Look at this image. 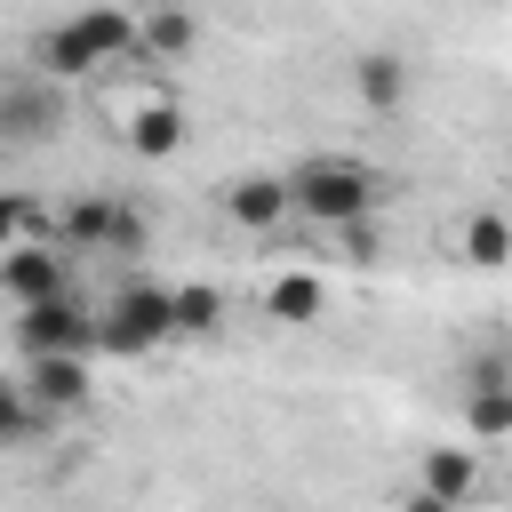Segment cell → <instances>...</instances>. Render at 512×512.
<instances>
[{"label":"cell","mask_w":512,"mask_h":512,"mask_svg":"<svg viewBox=\"0 0 512 512\" xmlns=\"http://www.w3.org/2000/svg\"><path fill=\"white\" fill-rule=\"evenodd\" d=\"M40 120H48V96H40L32 80H16V88H8V128L32 144V136H40Z\"/></svg>","instance_id":"e0dca14e"},{"label":"cell","mask_w":512,"mask_h":512,"mask_svg":"<svg viewBox=\"0 0 512 512\" xmlns=\"http://www.w3.org/2000/svg\"><path fill=\"white\" fill-rule=\"evenodd\" d=\"M48 416H64V408H80L88 400V352H24V376H16Z\"/></svg>","instance_id":"52a82bcc"},{"label":"cell","mask_w":512,"mask_h":512,"mask_svg":"<svg viewBox=\"0 0 512 512\" xmlns=\"http://www.w3.org/2000/svg\"><path fill=\"white\" fill-rule=\"evenodd\" d=\"M200 40V16L192 8H152L144 16V56H184Z\"/></svg>","instance_id":"9a60e30c"},{"label":"cell","mask_w":512,"mask_h":512,"mask_svg":"<svg viewBox=\"0 0 512 512\" xmlns=\"http://www.w3.org/2000/svg\"><path fill=\"white\" fill-rule=\"evenodd\" d=\"M264 312L288 320V328H304V320L328 312V280H320V272H280V280L264 288Z\"/></svg>","instance_id":"4fadbf2b"},{"label":"cell","mask_w":512,"mask_h":512,"mask_svg":"<svg viewBox=\"0 0 512 512\" xmlns=\"http://www.w3.org/2000/svg\"><path fill=\"white\" fill-rule=\"evenodd\" d=\"M464 432L472 440H512V368H472V384H464Z\"/></svg>","instance_id":"30bf717a"},{"label":"cell","mask_w":512,"mask_h":512,"mask_svg":"<svg viewBox=\"0 0 512 512\" xmlns=\"http://www.w3.org/2000/svg\"><path fill=\"white\" fill-rule=\"evenodd\" d=\"M56 240H64V248H104V240H112V248H136V240H144V224H136L120 200L88 192V200H72V208H64Z\"/></svg>","instance_id":"8992f818"},{"label":"cell","mask_w":512,"mask_h":512,"mask_svg":"<svg viewBox=\"0 0 512 512\" xmlns=\"http://www.w3.org/2000/svg\"><path fill=\"white\" fill-rule=\"evenodd\" d=\"M168 336H184V328H176V288L128 280V288L104 304V352H120V360H144V352H160Z\"/></svg>","instance_id":"3957f363"},{"label":"cell","mask_w":512,"mask_h":512,"mask_svg":"<svg viewBox=\"0 0 512 512\" xmlns=\"http://www.w3.org/2000/svg\"><path fill=\"white\" fill-rule=\"evenodd\" d=\"M0 288H8V304L64 296V288H72V256H64V240H56V248H48V240H16V248L0 256Z\"/></svg>","instance_id":"5b68a950"},{"label":"cell","mask_w":512,"mask_h":512,"mask_svg":"<svg viewBox=\"0 0 512 512\" xmlns=\"http://www.w3.org/2000/svg\"><path fill=\"white\" fill-rule=\"evenodd\" d=\"M128 152L136 160H176V144H184V112L168 104V96H144V104H128Z\"/></svg>","instance_id":"8fae6325"},{"label":"cell","mask_w":512,"mask_h":512,"mask_svg":"<svg viewBox=\"0 0 512 512\" xmlns=\"http://www.w3.org/2000/svg\"><path fill=\"white\" fill-rule=\"evenodd\" d=\"M104 64H144V16H128V8H80L72 24H56L40 40V72L48 80H88Z\"/></svg>","instance_id":"6da1fadb"},{"label":"cell","mask_w":512,"mask_h":512,"mask_svg":"<svg viewBox=\"0 0 512 512\" xmlns=\"http://www.w3.org/2000/svg\"><path fill=\"white\" fill-rule=\"evenodd\" d=\"M32 232H40V208H32V200H8V208H0V240L16 248V240H32Z\"/></svg>","instance_id":"ac0fdd59"},{"label":"cell","mask_w":512,"mask_h":512,"mask_svg":"<svg viewBox=\"0 0 512 512\" xmlns=\"http://www.w3.org/2000/svg\"><path fill=\"white\" fill-rule=\"evenodd\" d=\"M456 256H464L472 272H504V264H512V216H504V208H472V216L456 224Z\"/></svg>","instance_id":"7c38bea8"},{"label":"cell","mask_w":512,"mask_h":512,"mask_svg":"<svg viewBox=\"0 0 512 512\" xmlns=\"http://www.w3.org/2000/svg\"><path fill=\"white\" fill-rule=\"evenodd\" d=\"M104 344V312H88L72 288L16 304V352H96Z\"/></svg>","instance_id":"277c9868"},{"label":"cell","mask_w":512,"mask_h":512,"mask_svg":"<svg viewBox=\"0 0 512 512\" xmlns=\"http://www.w3.org/2000/svg\"><path fill=\"white\" fill-rule=\"evenodd\" d=\"M224 216L248 232H272L280 216H296V176H232L224 184Z\"/></svg>","instance_id":"ba28073f"},{"label":"cell","mask_w":512,"mask_h":512,"mask_svg":"<svg viewBox=\"0 0 512 512\" xmlns=\"http://www.w3.org/2000/svg\"><path fill=\"white\" fill-rule=\"evenodd\" d=\"M352 80H360V104H368V112H400V104H408V64H400V56H384V48H376V56H360V72H352Z\"/></svg>","instance_id":"5bb4252c"},{"label":"cell","mask_w":512,"mask_h":512,"mask_svg":"<svg viewBox=\"0 0 512 512\" xmlns=\"http://www.w3.org/2000/svg\"><path fill=\"white\" fill-rule=\"evenodd\" d=\"M176 328H184V336H208V328H224V288H216V280H192V288H176Z\"/></svg>","instance_id":"2e32d148"},{"label":"cell","mask_w":512,"mask_h":512,"mask_svg":"<svg viewBox=\"0 0 512 512\" xmlns=\"http://www.w3.org/2000/svg\"><path fill=\"white\" fill-rule=\"evenodd\" d=\"M376 168H360V160H344V152H320V160H304L296 168V216L304 224H320V232H344V224H360L368 208H376Z\"/></svg>","instance_id":"7a4b0ae2"},{"label":"cell","mask_w":512,"mask_h":512,"mask_svg":"<svg viewBox=\"0 0 512 512\" xmlns=\"http://www.w3.org/2000/svg\"><path fill=\"white\" fill-rule=\"evenodd\" d=\"M472 488H480L472 448H432V456H424V488L408 496V512H448V504H464Z\"/></svg>","instance_id":"9c48e42d"}]
</instances>
